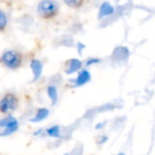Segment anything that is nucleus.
Instances as JSON below:
<instances>
[{"instance_id":"f257e3e1","label":"nucleus","mask_w":155,"mask_h":155,"mask_svg":"<svg viewBox=\"0 0 155 155\" xmlns=\"http://www.w3.org/2000/svg\"><path fill=\"white\" fill-rule=\"evenodd\" d=\"M0 65L11 71H16L25 65V54L18 49H7L0 55Z\"/></svg>"},{"instance_id":"f03ea898","label":"nucleus","mask_w":155,"mask_h":155,"mask_svg":"<svg viewBox=\"0 0 155 155\" xmlns=\"http://www.w3.org/2000/svg\"><path fill=\"white\" fill-rule=\"evenodd\" d=\"M20 105V98L14 91H7L0 95V115H13Z\"/></svg>"},{"instance_id":"7ed1b4c3","label":"nucleus","mask_w":155,"mask_h":155,"mask_svg":"<svg viewBox=\"0 0 155 155\" xmlns=\"http://www.w3.org/2000/svg\"><path fill=\"white\" fill-rule=\"evenodd\" d=\"M60 2L58 0H41L36 5V14L43 20H52L60 14Z\"/></svg>"},{"instance_id":"20e7f679","label":"nucleus","mask_w":155,"mask_h":155,"mask_svg":"<svg viewBox=\"0 0 155 155\" xmlns=\"http://www.w3.org/2000/svg\"><path fill=\"white\" fill-rule=\"evenodd\" d=\"M18 129H19V122L12 115L0 118V137H7L12 135L17 132Z\"/></svg>"},{"instance_id":"39448f33","label":"nucleus","mask_w":155,"mask_h":155,"mask_svg":"<svg viewBox=\"0 0 155 155\" xmlns=\"http://www.w3.org/2000/svg\"><path fill=\"white\" fill-rule=\"evenodd\" d=\"M9 24L10 19L8 14L0 9V33H3L7 31V29L9 28Z\"/></svg>"},{"instance_id":"423d86ee","label":"nucleus","mask_w":155,"mask_h":155,"mask_svg":"<svg viewBox=\"0 0 155 155\" xmlns=\"http://www.w3.org/2000/svg\"><path fill=\"white\" fill-rule=\"evenodd\" d=\"M63 2L66 7L72 10H80L81 8L84 7L86 0H63Z\"/></svg>"},{"instance_id":"0eeeda50","label":"nucleus","mask_w":155,"mask_h":155,"mask_svg":"<svg viewBox=\"0 0 155 155\" xmlns=\"http://www.w3.org/2000/svg\"><path fill=\"white\" fill-rule=\"evenodd\" d=\"M5 2H13V1H16V0H2Z\"/></svg>"}]
</instances>
